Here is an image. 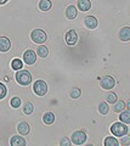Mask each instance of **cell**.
I'll return each instance as SVG.
<instances>
[{
  "label": "cell",
  "instance_id": "1",
  "mask_svg": "<svg viewBox=\"0 0 130 146\" xmlns=\"http://www.w3.org/2000/svg\"><path fill=\"white\" fill-rule=\"evenodd\" d=\"M15 78H16V82L20 85H24L26 86V85H29L30 82H32V74H30L28 71H26V70H18L16 72Z\"/></svg>",
  "mask_w": 130,
  "mask_h": 146
},
{
  "label": "cell",
  "instance_id": "2",
  "mask_svg": "<svg viewBox=\"0 0 130 146\" xmlns=\"http://www.w3.org/2000/svg\"><path fill=\"white\" fill-rule=\"evenodd\" d=\"M128 131H129V128L123 122H115L111 125V133L114 136H123L125 134H128Z\"/></svg>",
  "mask_w": 130,
  "mask_h": 146
},
{
  "label": "cell",
  "instance_id": "3",
  "mask_svg": "<svg viewBox=\"0 0 130 146\" xmlns=\"http://www.w3.org/2000/svg\"><path fill=\"white\" fill-rule=\"evenodd\" d=\"M30 39H32L35 44H43V43L46 42L48 36H46V33L43 29L37 28V29L32 31V33H30Z\"/></svg>",
  "mask_w": 130,
  "mask_h": 146
},
{
  "label": "cell",
  "instance_id": "4",
  "mask_svg": "<svg viewBox=\"0 0 130 146\" xmlns=\"http://www.w3.org/2000/svg\"><path fill=\"white\" fill-rule=\"evenodd\" d=\"M86 133L84 130H77L74 131L71 136V141L73 143L74 145H83L85 141H86Z\"/></svg>",
  "mask_w": 130,
  "mask_h": 146
},
{
  "label": "cell",
  "instance_id": "5",
  "mask_svg": "<svg viewBox=\"0 0 130 146\" xmlns=\"http://www.w3.org/2000/svg\"><path fill=\"white\" fill-rule=\"evenodd\" d=\"M33 90L38 96H44L48 93V84L44 80H37L33 85Z\"/></svg>",
  "mask_w": 130,
  "mask_h": 146
},
{
  "label": "cell",
  "instance_id": "6",
  "mask_svg": "<svg viewBox=\"0 0 130 146\" xmlns=\"http://www.w3.org/2000/svg\"><path fill=\"white\" fill-rule=\"evenodd\" d=\"M100 85H101L102 89H105V90H111L112 88H114L115 80H114L113 77H111V76H105V77H102V78L100 79Z\"/></svg>",
  "mask_w": 130,
  "mask_h": 146
},
{
  "label": "cell",
  "instance_id": "7",
  "mask_svg": "<svg viewBox=\"0 0 130 146\" xmlns=\"http://www.w3.org/2000/svg\"><path fill=\"white\" fill-rule=\"evenodd\" d=\"M23 61H24V63H27V65H34L35 61H37V54L30 49L27 50V51H24V54H23Z\"/></svg>",
  "mask_w": 130,
  "mask_h": 146
},
{
  "label": "cell",
  "instance_id": "8",
  "mask_svg": "<svg viewBox=\"0 0 130 146\" xmlns=\"http://www.w3.org/2000/svg\"><path fill=\"white\" fill-rule=\"evenodd\" d=\"M65 39H66V43L68 44V45L77 44V42H78V34H77V32H75L74 29H69L66 33Z\"/></svg>",
  "mask_w": 130,
  "mask_h": 146
},
{
  "label": "cell",
  "instance_id": "9",
  "mask_svg": "<svg viewBox=\"0 0 130 146\" xmlns=\"http://www.w3.org/2000/svg\"><path fill=\"white\" fill-rule=\"evenodd\" d=\"M84 25L88 29H95L98 25V21H97V18L94 16H86L84 18Z\"/></svg>",
  "mask_w": 130,
  "mask_h": 146
},
{
  "label": "cell",
  "instance_id": "10",
  "mask_svg": "<svg viewBox=\"0 0 130 146\" xmlns=\"http://www.w3.org/2000/svg\"><path fill=\"white\" fill-rule=\"evenodd\" d=\"M11 48V42L6 36H0V52H7Z\"/></svg>",
  "mask_w": 130,
  "mask_h": 146
},
{
  "label": "cell",
  "instance_id": "11",
  "mask_svg": "<svg viewBox=\"0 0 130 146\" xmlns=\"http://www.w3.org/2000/svg\"><path fill=\"white\" fill-rule=\"evenodd\" d=\"M17 130L21 135H28L30 131V127L27 122H20L18 125H17Z\"/></svg>",
  "mask_w": 130,
  "mask_h": 146
},
{
  "label": "cell",
  "instance_id": "12",
  "mask_svg": "<svg viewBox=\"0 0 130 146\" xmlns=\"http://www.w3.org/2000/svg\"><path fill=\"white\" fill-rule=\"evenodd\" d=\"M77 16H78V10L74 5H69L66 9V17L68 18V20H74Z\"/></svg>",
  "mask_w": 130,
  "mask_h": 146
},
{
  "label": "cell",
  "instance_id": "13",
  "mask_svg": "<svg viewBox=\"0 0 130 146\" xmlns=\"http://www.w3.org/2000/svg\"><path fill=\"white\" fill-rule=\"evenodd\" d=\"M119 39L122 42H129L130 40V27H123L119 32Z\"/></svg>",
  "mask_w": 130,
  "mask_h": 146
},
{
  "label": "cell",
  "instance_id": "14",
  "mask_svg": "<svg viewBox=\"0 0 130 146\" xmlns=\"http://www.w3.org/2000/svg\"><path fill=\"white\" fill-rule=\"evenodd\" d=\"M10 144L12 146H24L27 144V141L22 138V136H18V135H15V136H12L11 140H10Z\"/></svg>",
  "mask_w": 130,
  "mask_h": 146
},
{
  "label": "cell",
  "instance_id": "15",
  "mask_svg": "<svg viewBox=\"0 0 130 146\" xmlns=\"http://www.w3.org/2000/svg\"><path fill=\"white\" fill-rule=\"evenodd\" d=\"M91 7L90 0H78V9L80 11H89Z\"/></svg>",
  "mask_w": 130,
  "mask_h": 146
},
{
  "label": "cell",
  "instance_id": "16",
  "mask_svg": "<svg viewBox=\"0 0 130 146\" xmlns=\"http://www.w3.org/2000/svg\"><path fill=\"white\" fill-rule=\"evenodd\" d=\"M43 122L45 123L46 125H50L55 122V115L52 112H45L43 115Z\"/></svg>",
  "mask_w": 130,
  "mask_h": 146
},
{
  "label": "cell",
  "instance_id": "17",
  "mask_svg": "<svg viewBox=\"0 0 130 146\" xmlns=\"http://www.w3.org/2000/svg\"><path fill=\"white\" fill-rule=\"evenodd\" d=\"M119 119L120 122L125 123V124H130V110H124V111L120 112V116H119Z\"/></svg>",
  "mask_w": 130,
  "mask_h": 146
},
{
  "label": "cell",
  "instance_id": "18",
  "mask_svg": "<svg viewBox=\"0 0 130 146\" xmlns=\"http://www.w3.org/2000/svg\"><path fill=\"white\" fill-rule=\"evenodd\" d=\"M114 106H113V111L114 112H117V113H120L122 111H124L125 107H127V105H125L124 101H122V100H117L114 104Z\"/></svg>",
  "mask_w": 130,
  "mask_h": 146
},
{
  "label": "cell",
  "instance_id": "19",
  "mask_svg": "<svg viewBox=\"0 0 130 146\" xmlns=\"http://www.w3.org/2000/svg\"><path fill=\"white\" fill-rule=\"evenodd\" d=\"M52 6V4L50 0H40L39 1V9L42 11H49L51 9Z\"/></svg>",
  "mask_w": 130,
  "mask_h": 146
},
{
  "label": "cell",
  "instance_id": "20",
  "mask_svg": "<svg viewBox=\"0 0 130 146\" xmlns=\"http://www.w3.org/2000/svg\"><path fill=\"white\" fill-rule=\"evenodd\" d=\"M37 54L39 55V57L45 58L49 56V49L46 46H44V45H40V46L37 49Z\"/></svg>",
  "mask_w": 130,
  "mask_h": 146
},
{
  "label": "cell",
  "instance_id": "21",
  "mask_svg": "<svg viewBox=\"0 0 130 146\" xmlns=\"http://www.w3.org/2000/svg\"><path fill=\"white\" fill-rule=\"evenodd\" d=\"M105 146H118L119 145V141L114 138V136H107L104 141Z\"/></svg>",
  "mask_w": 130,
  "mask_h": 146
},
{
  "label": "cell",
  "instance_id": "22",
  "mask_svg": "<svg viewBox=\"0 0 130 146\" xmlns=\"http://www.w3.org/2000/svg\"><path fill=\"white\" fill-rule=\"evenodd\" d=\"M97 110L101 115H107L110 111V106H108V102H100L97 106Z\"/></svg>",
  "mask_w": 130,
  "mask_h": 146
},
{
  "label": "cell",
  "instance_id": "23",
  "mask_svg": "<svg viewBox=\"0 0 130 146\" xmlns=\"http://www.w3.org/2000/svg\"><path fill=\"white\" fill-rule=\"evenodd\" d=\"M22 66H23V63H22V61L20 60V58H13L12 62H11V67H12L15 71L21 70Z\"/></svg>",
  "mask_w": 130,
  "mask_h": 146
},
{
  "label": "cell",
  "instance_id": "24",
  "mask_svg": "<svg viewBox=\"0 0 130 146\" xmlns=\"http://www.w3.org/2000/svg\"><path fill=\"white\" fill-rule=\"evenodd\" d=\"M34 111V107H33V105L30 104V102H26L24 104V106H23V113L24 115H32Z\"/></svg>",
  "mask_w": 130,
  "mask_h": 146
},
{
  "label": "cell",
  "instance_id": "25",
  "mask_svg": "<svg viewBox=\"0 0 130 146\" xmlns=\"http://www.w3.org/2000/svg\"><path fill=\"white\" fill-rule=\"evenodd\" d=\"M21 104H22V101H21V99L18 96H13L11 99V101H10L11 107H13V108H18L21 106Z\"/></svg>",
  "mask_w": 130,
  "mask_h": 146
},
{
  "label": "cell",
  "instance_id": "26",
  "mask_svg": "<svg viewBox=\"0 0 130 146\" xmlns=\"http://www.w3.org/2000/svg\"><path fill=\"white\" fill-rule=\"evenodd\" d=\"M117 94H114V93H108L107 94V96H106V102H108V104H114L115 101H117Z\"/></svg>",
  "mask_w": 130,
  "mask_h": 146
},
{
  "label": "cell",
  "instance_id": "27",
  "mask_svg": "<svg viewBox=\"0 0 130 146\" xmlns=\"http://www.w3.org/2000/svg\"><path fill=\"white\" fill-rule=\"evenodd\" d=\"M69 95H71L72 99H78V98H80V95H82V90H80L79 88H73L71 90Z\"/></svg>",
  "mask_w": 130,
  "mask_h": 146
},
{
  "label": "cell",
  "instance_id": "28",
  "mask_svg": "<svg viewBox=\"0 0 130 146\" xmlns=\"http://www.w3.org/2000/svg\"><path fill=\"white\" fill-rule=\"evenodd\" d=\"M6 93H7L6 86L4 85L3 83H0V100H3L4 98L6 96Z\"/></svg>",
  "mask_w": 130,
  "mask_h": 146
},
{
  "label": "cell",
  "instance_id": "29",
  "mask_svg": "<svg viewBox=\"0 0 130 146\" xmlns=\"http://www.w3.org/2000/svg\"><path fill=\"white\" fill-rule=\"evenodd\" d=\"M120 144L124 145V146L130 145V135H128V134L123 135V136H122V140H120Z\"/></svg>",
  "mask_w": 130,
  "mask_h": 146
},
{
  "label": "cell",
  "instance_id": "30",
  "mask_svg": "<svg viewBox=\"0 0 130 146\" xmlns=\"http://www.w3.org/2000/svg\"><path fill=\"white\" fill-rule=\"evenodd\" d=\"M60 145L61 146H69L71 145V140L68 138H66V136H63V138L60 140Z\"/></svg>",
  "mask_w": 130,
  "mask_h": 146
},
{
  "label": "cell",
  "instance_id": "31",
  "mask_svg": "<svg viewBox=\"0 0 130 146\" xmlns=\"http://www.w3.org/2000/svg\"><path fill=\"white\" fill-rule=\"evenodd\" d=\"M9 0H0V5H4V4H6Z\"/></svg>",
  "mask_w": 130,
  "mask_h": 146
},
{
  "label": "cell",
  "instance_id": "32",
  "mask_svg": "<svg viewBox=\"0 0 130 146\" xmlns=\"http://www.w3.org/2000/svg\"><path fill=\"white\" fill-rule=\"evenodd\" d=\"M127 107H128V108L130 110V99H129L128 101H127Z\"/></svg>",
  "mask_w": 130,
  "mask_h": 146
}]
</instances>
